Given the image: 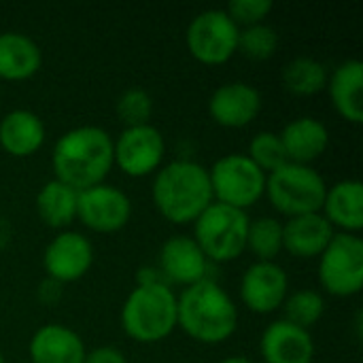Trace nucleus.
I'll return each mask as SVG.
<instances>
[{"label": "nucleus", "instance_id": "nucleus-26", "mask_svg": "<svg viewBox=\"0 0 363 363\" xmlns=\"http://www.w3.org/2000/svg\"><path fill=\"white\" fill-rule=\"evenodd\" d=\"M247 251L255 255L257 262H277L283 251V221L277 217H257L249 221Z\"/></svg>", "mask_w": 363, "mask_h": 363}, {"label": "nucleus", "instance_id": "nucleus-20", "mask_svg": "<svg viewBox=\"0 0 363 363\" xmlns=\"http://www.w3.org/2000/svg\"><path fill=\"white\" fill-rule=\"evenodd\" d=\"M328 94L334 111L349 123L359 125L363 121V62L345 60L328 79Z\"/></svg>", "mask_w": 363, "mask_h": 363}, {"label": "nucleus", "instance_id": "nucleus-33", "mask_svg": "<svg viewBox=\"0 0 363 363\" xmlns=\"http://www.w3.org/2000/svg\"><path fill=\"white\" fill-rule=\"evenodd\" d=\"M219 363H257L253 362V359H249V357H245V355H232V357H225L223 362Z\"/></svg>", "mask_w": 363, "mask_h": 363}, {"label": "nucleus", "instance_id": "nucleus-19", "mask_svg": "<svg viewBox=\"0 0 363 363\" xmlns=\"http://www.w3.org/2000/svg\"><path fill=\"white\" fill-rule=\"evenodd\" d=\"M334 234L336 230L321 213L291 217L283 223V251L298 259H317Z\"/></svg>", "mask_w": 363, "mask_h": 363}, {"label": "nucleus", "instance_id": "nucleus-4", "mask_svg": "<svg viewBox=\"0 0 363 363\" xmlns=\"http://www.w3.org/2000/svg\"><path fill=\"white\" fill-rule=\"evenodd\" d=\"M121 330L138 345H157L177 330V294L164 283L136 285L121 306Z\"/></svg>", "mask_w": 363, "mask_h": 363}, {"label": "nucleus", "instance_id": "nucleus-23", "mask_svg": "<svg viewBox=\"0 0 363 363\" xmlns=\"http://www.w3.org/2000/svg\"><path fill=\"white\" fill-rule=\"evenodd\" d=\"M43 66V51L34 38L23 32H0V79L28 81Z\"/></svg>", "mask_w": 363, "mask_h": 363}, {"label": "nucleus", "instance_id": "nucleus-21", "mask_svg": "<svg viewBox=\"0 0 363 363\" xmlns=\"http://www.w3.org/2000/svg\"><path fill=\"white\" fill-rule=\"evenodd\" d=\"M279 136L287 162L291 164L313 166V162H317L330 147V130L315 117H298L289 121Z\"/></svg>", "mask_w": 363, "mask_h": 363}, {"label": "nucleus", "instance_id": "nucleus-9", "mask_svg": "<svg viewBox=\"0 0 363 363\" xmlns=\"http://www.w3.org/2000/svg\"><path fill=\"white\" fill-rule=\"evenodd\" d=\"M238 34L240 28L223 9H206L189 21L185 45L196 62L221 66L238 53Z\"/></svg>", "mask_w": 363, "mask_h": 363}, {"label": "nucleus", "instance_id": "nucleus-11", "mask_svg": "<svg viewBox=\"0 0 363 363\" xmlns=\"http://www.w3.org/2000/svg\"><path fill=\"white\" fill-rule=\"evenodd\" d=\"M77 219L96 234H115L132 219L130 196L108 183L94 185L79 191Z\"/></svg>", "mask_w": 363, "mask_h": 363}, {"label": "nucleus", "instance_id": "nucleus-7", "mask_svg": "<svg viewBox=\"0 0 363 363\" xmlns=\"http://www.w3.org/2000/svg\"><path fill=\"white\" fill-rule=\"evenodd\" d=\"M213 200L238 211L255 206L266 194V172H262L245 153H228L219 157L211 170Z\"/></svg>", "mask_w": 363, "mask_h": 363}, {"label": "nucleus", "instance_id": "nucleus-28", "mask_svg": "<svg viewBox=\"0 0 363 363\" xmlns=\"http://www.w3.org/2000/svg\"><path fill=\"white\" fill-rule=\"evenodd\" d=\"M279 49V32L268 23H257L249 28H240L238 34V53L249 60L264 62L270 60Z\"/></svg>", "mask_w": 363, "mask_h": 363}, {"label": "nucleus", "instance_id": "nucleus-29", "mask_svg": "<svg viewBox=\"0 0 363 363\" xmlns=\"http://www.w3.org/2000/svg\"><path fill=\"white\" fill-rule=\"evenodd\" d=\"M245 155L266 174H270L272 170H277L283 164H287V155H285L281 136L277 132H270V130L257 132L251 138L249 151Z\"/></svg>", "mask_w": 363, "mask_h": 363}, {"label": "nucleus", "instance_id": "nucleus-16", "mask_svg": "<svg viewBox=\"0 0 363 363\" xmlns=\"http://www.w3.org/2000/svg\"><path fill=\"white\" fill-rule=\"evenodd\" d=\"M259 355L264 363H313L315 340L308 330L279 319L262 332Z\"/></svg>", "mask_w": 363, "mask_h": 363}, {"label": "nucleus", "instance_id": "nucleus-24", "mask_svg": "<svg viewBox=\"0 0 363 363\" xmlns=\"http://www.w3.org/2000/svg\"><path fill=\"white\" fill-rule=\"evenodd\" d=\"M77 200L79 191L57 179H51L36 194V213L47 228L62 232L77 219Z\"/></svg>", "mask_w": 363, "mask_h": 363}, {"label": "nucleus", "instance_id": "nucleus-3", "mask_svg": "<svg viewBox=\"0 0 363 363\" xmlns=\"http://www.w3.org/2000/svg\"><path fill=\"white\" fill-rule=\"evenodd\" d=\"M177 328L200 345H223L238 328V306L219 283L204 279L177 296Z\"/></svg>", "mask_w": 363, "mask_h": 363}, {"label": "nucleus", "instance_id": "nucleus-27", "mask_svg": "<svg viewBox=\"0 0 363 363\" xmlns=\"http://www.w3.org/2000/svg\"><path fill=\"white\" fill-rule=\"evenodd\" d=\"M283 313L285 321L311 332V328H315L325 315V300L315 289H298L285 298Z\"/></svg>", "mask_w": 363, "mask_h": 363}, {"label": "nucleus", "instance_id": "nucleus-1", "mask_svg": "<svg viewBox=\"0 0 363 363\" xmlns=\"http://www.w3.org/2000/svg\"><path fill=\"white\" fill-rule=\"evenodd\" d=\"M53 179L74 191L106 183L113 164V138L100 125H77L66 130L53 145Z\"/></svg>", "mask_w": 363, "mask_h": 363}, {"label": "nucleus", "instance_id": "nucleus-12", "mask_svg": "<svg viewBox=\"0 0 363 363\" xmlns=\"http://www.w3.org/2000/svg\"><path fill=\"white\" fill-rule=\"evenodd\" d=\"M94 266L91 240L74 230H62L51 238L43 253L47 279L55 285H66L83 279Z\"/></svg>", "mask_w": 363, "mask_h": 363}, {"label": "nucleus", "instance_id": "nucleus-32", "mask_svg": "<svg viewBox=\"0 0 363 363\" xmlns=\"http://www.w3.org/2000/svg\"><path fill=\"white\" fill-rule=\"evenodd\" d=\"M83 363H128V359L117 347H96L85 353Z\"/></svg>", "mask_w": 363, "mask_h": 363}, {"label": "nucleus", "instance_id": "nucleus-18", "mask_svg": "<svg viewBox=\"0 0 363 363\" xmlns=\"http://www.w3.org/2000/svg\"><path fill=\"white\" fill-rule=\"evenodd\" d=\"M321 215L342 234H359L363 230V183L359 179H342L328 187Z\"/></svg>", "mask_w": 363, "mask_h": 363}, {"label": "nucleus", "instance_id": "nucleus-22", "mask_svg": "<svg viewBox=\"0 0 363 363\" xmlns=\"http://www.w3.org/2000/svg\"><path fill=\"white\" fill-rule=\"evenodd\" d=\"M47 138L43 119L28 108H15L0 119V149L11 157H32Z\"/></svg>", "mask_w": 363, "mask_h": 363}, {"label": "nucleus", "instance_id": "nucleus-2", "mask_svg": "<svg viewBox=\"0 0 363 363\" xmlns=\"http://www.w3.org/2000/svg\"><path fill=\"white\" fill-rule=\"evenodd\" d=\"M151 200L155 211L174 225L194 223L215 200L208 168L194 160H174L153 174Z\"/></svg>", "mask_w": 363, "mask_h": 363}, {"label": "nucleus", "instance_id": "nucleus-5", "mask_svg": "<svg viewBox=\"0 0 363 363\" xmlns=\"http://www.w3.org/2000/svg\"><path fill=\"white\" fill-rule=\"evenodd\" d=\"M325 191L328 183L313 166L287 162L266 174L264 198H268L277 213L291 219L300 215L321 213Z\"/></svg>", "mask_w": 363, "mask_h": 363}, {"label": "nucleus", "instance_id": "nucleus-15", "mask_svg": "<svg viewBox=\"0 0 363 363\" xmlns=\"http://www.w3.org/2000/svg\"><path fill=\"white\" fill-rule=\"evenodd\" d=\"M264 100L255 85L245 81H232L219 85L208 98L211 119L228 130H240L251 125L262 113Z\"/></svg>", "mask_w": 363, "mask_h": 363}, {"label": "nucleus", "instance_id": "nucleus-34", "mask_svg": "<svg viewBox=\"0 0 363 363\" xmlns=\"http://www.w3.org/2000/svg\"><path fill=\"white\" fill-rule=\"evenodd\" d=\"M0 363H4V359H2V353H0Z\"/></svg>", "mask_w": 363, "mask_h": 363}, {"label": "nucleus", "instance_id": "nucleus-17", "mask_svg": "<svg viewBox=\"0 0 363 363\" xmlns=\"http://www.w3.org/2000/svg\"><path fill=\"white\" fill-rule=\"evenodd\" d=\"M85 353L87 349L83 338L62 323H47L38 328L28 345L32 363H83Z\"/></svg>", "mask_w": 363, "mask_h": 363}, {"label": "nucleus", "instance_id": "nucleus-14", "mask_svg": "<svg viewBox=\"0 0 363 363\" xmlns=\"http://www.w3.org/2000/svg\"><path fill=\"white\" fill-rule=\"evenodd\" d=\"M208 264L211 262L204 257L198 242L187 234H174L166 238L157 253V272L168 287H191L208 279Z\"/></svg>", "mask_w": 363, "mask_h": 363}, {"label": "nucleus", "instance_id": "nucleus-31", "mask_svg": "<svg viewBox=\"0 0 363 363\" xmlns=\"http://www.w3.org/2000/svg\"><path fill=\"white\" fill-rule=\"evenodd\" d=\"M272 0H232L223 11L238 28H249L257 23H266V17L272 13Z\"/></svg>", "mask_w": 363, "mask_h": 363}, {"label": "nucleus", "instance_id": "nucleus-13", "mask_svg": "<svg viewBox=\"0 0 363 363\" xmlns=\"http://www.w3.org/2000/svg\"><path fill=\"white\" fill-rule=\"evenodd\" d=\"M238 294L247 311L272 315L283 308V302L289 296V277L277 262H255L245 270Z\"/></svg>", "mask_w": 363, "mask_h": 363}, {"label": "nucleus", "instance_id": "nucleus-10", "mask_svg": "<svg viewBox=\"0 0 363 363\" xmlns=\"http://www.w3.org/2000/svg\"><path fill=\"white\" fill-rule=\"evenodd\" d=\"M164 157L166 140L151 123L123 128L113 138V164L130 179L155 174L164 166Z\"/></svg>", "mask_w": 363, "mask_h": 363}, {"label": "nucleus", "instance_id": "nucleus-6", "mask_svg": "<svg viewBox=\"0 0 363 363\" xmlns=\"http://www.w3.org/2000/svg\"><path fill=\"white\" fill-rule=\"evenodd\" d=\"M247 211H238L219 202H213L191 225V238L202 249L204 257L215 264H228L238 259L247 251L249 232Z\"/></svg>", "mask_w": 363, "mask_h": 363}, {"label": "nucleus", "instance_id": "nucleus-30", "mask_svg": "<svg viewBox=\"0 0 363 363\" xmlns=\"http://www.w3.org/2000/svg\"><path fill=\"white\" fill-rule=\"evenodd\" d=\"M115 111H117L119 121L125 128L145 125V123H151L153 98L149 96V91H145L140 87H130L117 98Z\"/></svg>", "mask_w": 363, "mask_h": 363}, {"label": "nucleus", "instance_id": "nucleus-8", "mask_svg": "<svg viewBox=\"0 0 363 363\" xmlns=\"http://www.w3.org/2000/svg\"><path fill=\"white\" fill-rule=\"evenodd\" d=\"M317 277L325 294L353 298L363 287V240L359 234L336 232L317 257Z\"/></svg>", "mask_w": 363, "mask_h": 363}, {"label": "nucleus", "instance_id": "nucleus-25", "mask_svg": "<svg viewBox=\"0 0 363 363\" xmlns=\"http://www.w3.org/2000/svg\"><path fill=\"white\" fill-rule=\"evenodd\" d=\"M283 85L289 94L300 96V98H308V96H317L328 87V79H330V70L323 62L302 55L296 57L291 62L285 64L283 68Z\"/></svg>", "mask_w": 363, "mask_h": 363}]
</instances>
